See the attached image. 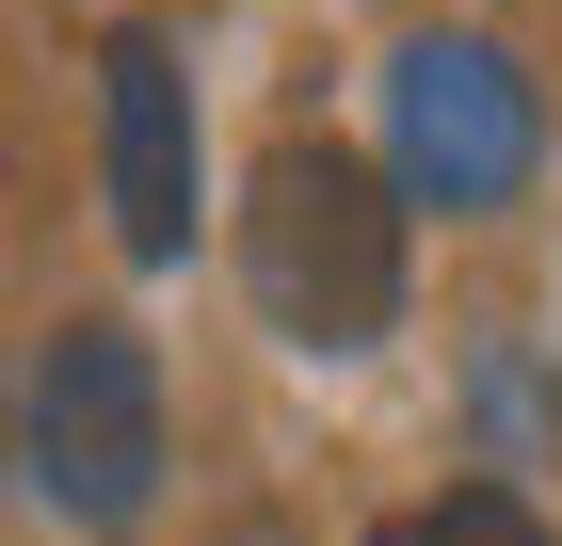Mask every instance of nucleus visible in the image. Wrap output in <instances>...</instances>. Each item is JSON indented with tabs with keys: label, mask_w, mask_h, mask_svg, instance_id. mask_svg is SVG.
I'll return each instance as SVG.
<instances>
[{
	"label": "nucleus",
	"mask_w": 562,
	"mask_h": 546,
	"mask_svg": "<svg viewBox=\"0 0 562 546\" xmlns=\"http://www.w3.org/2000/svg\"><path fill=\"white\" fill-rule=\"evenodd\" d=\"M241 290L290 354H370L402 322V193L353 145H273L241 177Z\"/></svg>",
	"instance_id": "1"
},
{
	"label": "nucleus",
	"mask_w": 562,
	"mask_h": 546,
	"mask_svg": "<svg viewBox=\"0 0 562 546\" xmlns=\"http://www.w3.org/2000/svg\"><path fill=\"white\" fill-rule=\"evenodd\" d=\"M16 466H33L48 514L81 531H130L161 499V354L130 322H48L33 386H16Z\"/></svg>",
	"instance_id": "2"
},
{
	"label": "nucleus",
	"mask_w": 562,
	"mask_h": 546,
	"mask_svg": "<svg viewBox=\"0 0 562 546\" xmlns=\"http://www.w3.org/2000/svg\"><path fill=\"white\" fill-rule=\"evenodd\" d=\"M530 161H547V97L498 33H418L386 65V193L402 210H515Z\"/></svg>",
	"instance_id": "3"
},
{
	"label": "nucleus",
	"mask_w": 562,
	"mask_h": 546,
	"mask_svg": "<svg viewBox=\"0 0 562 546\" xmlns=\"http://www.w3.org/2000/svg\"><path fill=\"white\" fill-rule=\"evenodd\" d=\"M97 161H113V242H130L145 274H177L193 225H210L193 65H177V33H113V65H97Z\"/></svg>",
	"instance_id": "4"
},
{
	"label": "nucleus",
	"mask_w": 562,
	"mask_h": 546,
	"mask_svg": "<svg viewBox=\"0 0 562 546\" xmlns=\"http://www.w3.org/2000/svg\"><path fill=\"white\" fill-rule=\"evenodd\" d=\"M402 546H547V514H530L515 482H450V499H434Z\"/></svg>",
	"instance_id": "5"
}]
</instances>
